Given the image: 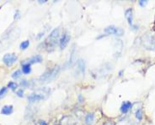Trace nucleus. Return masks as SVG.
I'll return each instance as SVG.
<instances>
[{
	"instance_id": "f257e3e1",
	"label": "nucleus",
	"mask_w": 155,
	"mask_h": 125,
	"mask_svg": "<svg viewBox=\"0 0 155 125\" xmlns=\"http://www.w3.org/2000/svg\"><path fill=\"white\" fill-rule=\"evenodd\" d=\"M59 35H60V30L58 28H57L52 30L50 35L46 39V40L43 43V45H44L45 49H47V51H51L54 50L56 45H58Z\"/></svg>"
},
{
	"instance_id": "f03ea898",
	"label": "nucleus",
	"mask_w": 155,
	"mask_h": 125,
	"mask_svg": "<svg viewBox=\"0 0 155 125\" xmlns=\"http://www.w3.org/2000/svg\"><path fill=\"white\" fill-rule=\"evenodd\" d=\"M59 70H60V67L58 66H56L52 68H49L41 76L40 81L41 82H45V83L51 82L52 80H54L58 77Z\"/></svg>"
},
{
	"instance_id": "7ed1b4c3",
	"label": "nucleus",
	"mask_w": 155,
	"mask_h": 125,
	"mask_svg": "<svg viewBox=\"0 0 155 125\" xmlns=\"http://www.w3.org/2000/svg\"><path fill=\"white\" fill-rule=\"evenodd\" d=\"M46 92H50V88H44V90H39L38 92L32 93L28 97L29 102H39V101H41V100L46 99L48 97V95H49V93H46Z\"/></svg>"
},
{
	"instance_id": "20e7f679",
	"label": "nucleus",
	"mask_w": 155,
	"mask_h": 125,
	"mask_svg": "<svg viewBox=\"0 0 155 125\" xmlns=\"http://www.w3.org/2000/svg\"><path fill=\"white\" fill-rule=\"evenodd\" d=\"M105 33L106 35H116L117 36H121L124 35V30L120 28H116L115 26H108L105 29Z\"/></svg>"
},
{
	"instance_id": "39448f33",
	"label": "nucleus",
	"mask_w": 155,
	"mask_h": 125,
	"mask_svg": "<svg viewBox=\"0 0 155 125\" xmlns=\"http://www.w3.org/2000/svg\"><path fill=\"white\" fill-rule=\"evenodd\" d=\"M143 45L144 46L147 48L148 50H153L155 47V39L152 35H147V36H144L143 38Z\"/></svg>"
},
{
	"instance_id": "423d86ee",
	"label": "nucleus",
	"mask_w": 155,
	"mask_h": 125,
	"mask_svg": "<svg viewBox=\"0 0 155 125\" xmlns=\"http://www.w3.org/2000/svg\"><path fill=\"white\" fill-rule=\"evenodd\" d=\"M17 59H18V57L15 54H6L3 58V61L5 65L10 66V65L15 62Z\"/></svg>"
},
{
	"instance_id": "0eeeda50",
	"label": "nucleus",
	"mask_w": 155,
	"mask_h": 125,
	"mask_svg": "<svg viewBox=\"0 0 155 125\" xmlns=\"http://www.w3.org/2000/svg\"><path fill=\"white\" fill-rule=\"evenodd\" d=\"M70 39H71V37H70V35L66 33V34H63L62 37H61V39L59 40V44H60V48L63 50L65 47L68 45V44L70 41Z\"/></svg>"
},
{
	"instance_id": "6e6552de",
	"label": "nucleus",
	"mask_w": 155,
	"mask_h": 125,
	"mask_svg": "<svg viewBox=\"0 0 155 125\" xmlns=\"http://www.w3.org/2000/svg\"><path fill=\"white\" fill-rule=\"evenodd\" d=\"M125 16L127 20V22L130 26H133V22H132V8H127L125 12Z\"/></svg>"
},
{
	"instance_id": "1a4fd4ad",
	"label": "nucleus",
	"mask_w": 155,
	"mask_h": 125,
	"mask_svg": "<svg viewBox=\"0 0 155 125\" xmlns=\"http://www.w3.org/2000/svg\"><path fill=\"white\" fill-rule=\"evenodd\" d=\"M132 107V103L130 102H125L122 103V105L120 107V111L123 114H127L129 110L131 109V108Z\"/></svg>"
},
{
	"instance_id": "9d476101",
	"label": "nucleus",
	"mask_w": 155,
	"mask_h": 125,
	"mask_svg": "<svg viewBox=\"0 0 155 125\" xmlns=\"http://www.w3.org/2000/svg\"><path fill=\"white\" fill-rule=\"evenodd\" d=\"M13 113V106L12 105H6L1 110V114L4 115H10Z\"/></svg>"
},
{
	"instance_id": "9b49d317",
	"label": "nucleus",
	"mask_w": 155,
	"mask_h": 125,
	"mask_svg": "<svg viewBox=\"0 0 155 125\" xmlns=\"http://www.w3.org/2000/svg\"><path fill=\"white\" fill-rule=\"evenodd\" d=\"M78 71H79L82 75L84 74V71H85V63L84 61V60L80 59V60L78 61Z\"/></svg>"
},
{
	"instance_id": "f8f14e48",
	"label": "nucleus",
	"mask_w": 155,
	"mask_h": 125,
	"mask_svg": "<svg viewBox=\"0 0 155 125\" xmlns=\"http://www.w3.org/2000/svg\"><path fill=\"white\" fill-rule=\"evenodd\" d=\"M41 61H42V58L41 55H34L33 57L30 59L29 63L31 65V64H35V63H41Z\"/></svg>"
},
{
	"instance_id": "ddd939ff",
	"label": "nucleus",
	"mask_w": 155,
	"mask_h": 125,
	"mask_svg": "<svg viewBox=\"0 0 155 125\" xmlns=\"http://www.w3.org/2000/svg\"><path fill=\"white\" fill-rule=\"evenodd\" d=\"M22 70L25 74H29L31 72V64L30 63H25L22 66Z\"/></svg>"
},
{
	"instance_id": "4468645a",
	"label": "nucleus",
	"mask_w": 155,
	"mask_h": 125,
	"mask_svg": "<svg viewBox=\"0 0 155 125\" xmlns=\"http://www.w3.org/2000/svg\"><path fill=\"white\" fill-rule=\"evenodd\" d=\"M85 122L88 125H90L94 122V114H89L85 117Z\"/></svg>"
},
{
	"instance_id": "2eb2a0df",
	"label": "nucleus",
	"mask_w": 155,
	"mask_h": 125,
	"mask_svg": "<svg viewBox=\"0 0 155 125\" xmlns=\"http://www.w3.org/2000/svg\"><path fill=\"white\" fill-rule=\"evenodd\" d=\"M29 45H30V41L29 40H25V41H23L22 43L20 44L19 47H20L21 50H25L26 48H28Z\"/></svg>"
},
{
	"instance_id": "dca6fc26",
	"label": "nucleus",
	"mask_w": 155,
	"mask_h": 125,
	"mask_svg": "<svg viewBox=\"0 0 155 125\" xmlns=\"http://www.w3.org/2000/svg\"><path fill=\"white\" fill-rule=\"evenodd\" d=\"M20 75H21V70H15V71L13 74H12V77L15 79L19 78V77H20Z\"/></svg>"
},
{
	"instance_id": "f3484780",
	"label": "nucleus",
	"mask_w": 155,
	"mask_h": 125,
	"mask_svg": "<svg viewBox=\"0 0 155 125\" xmlns=\"http://www.w3.org/2000/svg\"><path fill=\"white\" fill-rule=\"evenodd\" d=\"M136 117L138 120H141L143 118V111H142V109H138L137 111V113H136Z\"/></svg>"
},
{
	"instance_id": "a211bd4d",
	"label": "nucleus",
	"mask_w": 155,
	"mask_h": 125,
	"mask_svg": "<svg viewBox=\"0 0 155 125\" xmlns=\"http://www.w3.org/2000/svg\"><path fill=\"white\" fill-rule=\"evenodd\" d=\"M8 86L10 88V89H12V90H15L16 88H17V86H18V85L16 84L15 82H10L8 84Z\"/></svg>"
},
{
	"instance_id": "6ab92c4d",
	"label": "nucleus",
	"mask_w": 155,
	"mask_h": 125,
	"mask_svg": "<svg viewBox=\"0 0 155 125\" xmlns=\"http://www.w3.org/2000/svg\"><path fill=\"white\" fill-rule=\"evenodd\" d=\"M6 92H7V88H6V87L1 88V90H0V98H3L4 95L6 94Z\"/></svg>"
},
{
	"instance_id": "aec40b11",
	"label": "nucleus",
	"mask_w": 155,
	"mask_h": 125,
	"mask_svg": "<svg viewBox=\"0 0 155 125\" xmlns=\"http://www.w3.org/2000/svg\"><path fill=\"white\" fill-rule=\"evenodd\" d=\"M17 95L19 96V97H23V95H24V90L23 89H20V90L19 91H17Z\"/></svg>"
},
{
	"instance_id": "412c9836",
	"label": "nucleus",
	"mask_w": 155,
	"mask_h": 125,
	"mask_svg": "<svg viewBox=\"0 0 155 125\" xmlns=\"http://www.w3.org/2000/svg\"><path fill=\"white\" fill-rule=\"evenodd\" d=\"M20 84H21V86H27V85H28V82H27V81H26V80H22Z\"/></svg>"
},
{
	"instance_id": "4be33fe9",
	"label": "nucleus",
	"mask_w": 155,
	"mask_h": 125,
	"mask_svg": "<svg viewBox=\"0 0 155 125\" xmlns=\"http://www.w3.org/2000/svg\"><path fill=\"white\" fill-rule=\"evenodd\" d=\"M146 4H147V1H143V0L139 1V4L141 6H143V5H145Z\"/></svg>"
},
{
	"instance_id": "5701e85b",
	"label": "nucleus",
	"mask_w": 155,
	"mask_h": 125,
	"mask_svg": "<svg viewBox=\"0 0 155 125\" xmlns=\"http://www.w3.org/2000/svg\"><path fill=\"white\" fill-rule=\"evenodd\" d=\"M39 124L40 125H47V123H46V122H44V121H40L39 122Z\"/></svg>"
},
{
	"instance_id": "b1692460",
	"label": "nucleus",
	"mask_w": 155,
	"mask_h": 125,
	"mask_svg": "<svg viewBox=\"0 0 155 125\" xmlns=\"http://www.w3.org/2000/svg\"><path fill=\"white\" fill-rule=\"evenodd\" d=\"M38 2H40L41 4H42V3H46L47 1H38Z\"/></svg>"
},
{
	"instance_id": "393cba45",
	"label": "nucleus",
	"mask_w": 155,
	"mask_h": 125,
	"mask_svg": "<svg viewBox=\"0 0 155 125\" xmlns=\"http://www.w3.org/2000/svg\"><path fill=\"white\" fill-rule=\"evenodd\" d=\"M154 28H155V21H154Z\"/></svg>"
},
{
	"instance_id": "a878e982",
	"label": "nucleus",
	"mask_w": 155,
	"mask_h": 125,
	"mask_svg": "<svg viewBox=\"0 0 155 125\" xmlns=\"http://www.w3.org/2000/svg\"><path fill=\"white\" fill-rule=\"evenodd\" d=\"M56 125H59V124H56Z\"/></svg>"
}]
</instances>
